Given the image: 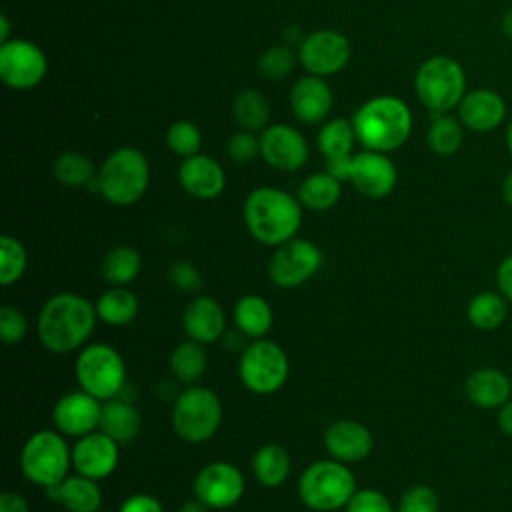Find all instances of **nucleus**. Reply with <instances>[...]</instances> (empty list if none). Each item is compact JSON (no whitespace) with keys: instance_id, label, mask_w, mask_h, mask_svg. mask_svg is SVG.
Returning a JSON list of instances; mask_svg holds the SVG:
<instances>
[{"instance_id":"a878e982","label":"nucleus","mask_w":512,"mask_h":512,"mask_svg":"<svg viewBox=\"0 0 512 512\" xmlns=\"http://www.w3.org/2000/svg\"><path fill=\"white\" fill-rule=\"evenodd\" d=\"M140 428H142V416L132 402L110 398L102 404L98 430L108 434L118 444L132 442L138 436Z\"/></svg>"},{"instance_id":"1a4fd4ad","label":"nucleus","mask_w":512,"mask_h":512,"mask_svg":"<svg viewBox=\"0 0 512 512\" xmlns=\"http://www.w3.org/2000/svg\"><path fill=\"white\" fill-rule=\"evenodd\" d=\"M74 372L80 388L102 402L116 398L126 384V366L122 356L104 342L82 348L76 358Z\"/></svg>"},{"instance_id":"72a5a7b5","label":"nucleus","mask_w":512,"mask_h":512,"mask_svg":"<svg viewBox=\"0 0 512 512\" xmlns=\"http://www.w3.org/2000/svg\"><path fill=\"white\" fill-rule=\"evenodd\" d=\"M316 142L326 160L352 156V148L356 142L354 124L346 118H334L320 128Z\"/></svg>"},{"instance_id":"f257e3e1","label":"nucleus","mask_w":512,"mask_h":512,"mask_svg":"<svg viewBox=\"0 0 512 512\" xmlns=\"http://www.w3.org/2000/svg\"><path fill=\"white\" fill-rule=\"evenodd\" d=\"M96 306L80 294L60 292L48 298L38 314L40 344L56 354L78 350L94 330Z\"/></svg>"},{"instance_id":"c756f323","label":"nucleus","mask_w":512,"mask_h":512,"mask_svg":"<svg viewBox=\"0 0 512 512\" xmlns=\"http://www.w3.org/2000/svg\"><path fill=\"white\" fill-rule=\"evenodd\" d=\"M252 472L262 486H280L290 474V456L278 444H264L252 456Z\"/></svg>"},{"instance_id":"2f4dec72","label":"nucleus","mask_w":512,"mask_h":512,"mask_svg":"<svg viewBox=\"0 0 512 512\" xmlns=\"http://www.w3.org/2000/svg\"><path fill=\"white\" fill-rule=\"evenodd\" d=\"M142 270L140 252L132 246H116L102 260V276L110 286H128Z\"/></svg>"},{"instance_id":"f3484780","label":"nucleus","mask_w":512,"mask_h":512,"mask_svg":"<svg viewBox=\"0 0 512 512\" xmlns=\"http://www.w3.org/2000/svg\"><path fill=\"white\" fill-rule=\"evenodd\" d=\"M118 446L120 444L102 430L80 436L72 448V466L82 476L102 480L110 476L118 466Z\"/></svg>"},{"instance_id":"79ce46f5","label":"nucleus","mask_w":512,"mask_h":512,"mask_svg":"<svg viewBox=\"0 0 512 512\" xmlns=\"http://www.w3.org/2000/svg\"><path fill=\"white\" fill-rule=\"evenodd\" d=\"M28 332V322L16 306L0 308V338L4 344H18Z\"/></svg>"},{"instance_id":"f704fd0d","label":"nucleus","mask_w":512,"mask_h":512,"mask_svg":"<svg viewBox=\"0 0 512 512\" xmlns=\"http://www.w3.org/2000/svg\"><path fill=\"white\" fill-rule=\"evenodd\" d=\"M234 118L244 130H264L270 118L268 100L258 90L238 92V96L234 98Z\"/></svg>"},{"instance_id":"cd10ccee","label":"nucleus","mask_w":512,"mask_h":512,"mask_svg":"<svg viewBox=\"0 0 512 512\" xmlns=\"http://www.w3.org/2000/svg\"><path fill=\"white\" fill-rule=\"evenodd\" d=\"M272 322V306L258 294H246L234 306V324L248 338H262L270 330Z\"/></svg>"},{"instance_id":"4be33fe9","label":"nucleus","mask_w":512,"mask_h":512,"mask_svg":"<svg viewBox=\"0 0 512 512\" xmlns=\"http://www.w3.org/2000/svg\"><path fill=\"white\" fill-rule=\"evenodd\" d=\"M290 108L300 122L318 124L332 110V90L322 76L298 78L290 90Z\"/></svg>"},{"instance_id":"20e7f679","label":"nucleus","mask_w":512,"mask_h":512,"mask_svg":"<svg viewBox=\"0 0 512 512\" xmlns=\"http://www.w3.org/2000/svg\"><path fill=\"white\" fill-rule=\"evenodd\" d=\"M150 182V166L146 156L132 148L122 146L114 150L96 174L98 192L114 206H130L138 202Z\"/></svg>"},{"instance_id":"c85d7f7f","label":"nucleus","mask_w":512,"mask_h":512,"mask_svg":"<svg viewBox=\"0 0 512 512\" xmlns=\"http://www.w3.org/2000/svg\"><path fill=\"white\" fill-rule=\"evenodd\" d=\"M340 194H342L340 180H336L328 172L310 174L308 178H304V182L298 188L300 204L314 212L330 210L332 206H336V202L340 200Z\"/></svg>"},{"instance_id":"6ab92c4d","label":"nucleus","mask_w":512,"mask_h":512,"mask_svg":"<svg viewBox=\"0 0 512 512\" xmlns=\"http://www.w3.org/2000/svg\"><path fill=\"white\" fill-rule=\"evenodd\" d=\"M506 118L504 98L490 88H476L464 94L458 104V120L472 132H492Z\"/></svg>"},{"instance_id":"f03ea898","label":"nucleus","mask_w":512,"mask_h":512,"mask_svg":"<svg viewBox=\"0 0 512 512\" xmlns=\"http://www.w3.org/2000/svg\"><path fill=\"white\" fill-rule=\"evenodd\" d=\"M244 222L252 238L266 246H280L296 236L302 224V204L280 188L262 186L244 202Z\"/></svg>"},{"instance_id":"c9c22d12","label":"nucleus","mask_w":512,"mask_h":512,"mask_svg":"<svg viewBox=\"0 0 512 512\" xmlns=\"http://www.w3.org/2000/svg\"><path fill=\"white\" fill-rule=\"evenodd\" d=\"M428 146L438 156H452L460 150L464 134H462V122L448 116V114H436L432 120L428 134H426Z\"/></svg>"},{"instance_id":"bb28decb","label":"nucleus","mask_w":512,"mask_h":512,"mask_svg":"<svg viewBox=\"0 0 512 512\" xmlns=\"http://www.w3.org/2000/svg\"><path fill=\"white\" fill-rule=\"evenodd\" d=\"M508 316V300L502 296V292L494 290H482L474 294L466 306V318L468 322L482 332L498 330Z\"/></svg>"},{"instance_id":"de8ad7c7","label":"nucleus","mask_w":512,"mask_h":512,"mask_svg":"<svg viewBox=\"0 0 512 512\" xmlns=\"http://www.w3.org/2000/svg\"><path fill=\"white\" fill-rule=\"evenodd\" d=\"M496 284H498V292H502V296L512 302V254H508L496 268Z\"/></svg>"},{"instance_id":"7c9ffc66","label":"nucleus","mask_w":512,"mask_h":512,"mask_svg":"<svg viewBox=\"0 0 512 512\" xmlns=\"http://www.w3.org/2000/svg\"><path fill=\"white\" fill-rule=\"evenodd\" d=\"M96 314L110 326H124L138 314V298L126 286H112L96 300Z\"/></svg>"},{"instance_id":"412c9836","label":"nucleus","mask_w":512,"mask_h":512,"mask_svg":"<svg viewBox=\"0 0 512 512\" xmlns=\"http://www.w3.org/2000/svg\"><path fill=\"white\" fill-rule=\"evenodd\" d=\"M178 180L182 188L198 200H212L220 196L226 186L222 166L214 158L204 154L184 158L178 168Z\"/></svg>"},{"instance_id":"a211bd4d","label":"nucleus","mask_w":512,"mask_h":512,"mask_svg":"<svg viewBox=\"0 0 512 512\" xmlns=\"http://www.w3.org/2000/svg\"><path fill=\"white\" fill-rule=\"evenodd\" d=\"M396 166L384 152L364 150L352 158L350 182L368 198H384L396 186Z\"/></svg>"},{"instance_id":"3c124183","label":"nucleus","mask_w":512,"mask_h":512,"mask_svg":"<svg viewBox=\"0 0 512 512\" xmlns=\"http://www.w3.org/2000/svg\"><path fill=\"white\" fill-rule=\"evenodd\" d=\"M496 422H498L500 432H504L506 436H512V398L498 408Z\"/></svg>"},{"instance_id":"c03bdc74","label":"nucleus","mask_w":512,"mask_h":512,"mask_svg":"<svg viewBox=\"0 0 512 512\" xmlns=\"http://www.w3.org/2000/svg\"><path fill=\"white\" fill-rule=\"evenodd\" d=\"M228 156L238 164H248L260 154V138H256L250 130H242L230 136L226 142Z\"/></svg>"},{"instance_id":"473e14b6","label":"nucleus","mask_w":512,"mask_h":512,"mask_svg":"<svg viewBox=\"0 0 512 512\" xmlns=\"http://www.w3.org/2000/svg\"><path fill=\"white\" fill-rule=\"evenodd\" d=\"M208 366V356L204 350V344L196 340H186L178 344L170 354V372L186 384L196 382L202 378Z\"/></svg>"},{"instance_id":"6e6d98bb","label":"nucleus","mask_w":512,"mask_h":512,"mask_svg":"<svg viewBox=\"0 0 512 512\" xmlns=\"http://www.w3.org/2000/svg\"><path fill=\"white\" fill-rule=\"evenodd\" d=\"M10 22H8V16L6 14H2L0 16V42L4 44V42H8L10 38Z\"/></svg>"},{"instance_id":"09e8293b","label":"nucleus","mask_w":512,"mask_h":512,"mask_svg":"<svg viewBox=\"0 0 512 512\" xmlns=\"http://www.w3.org/2000/svg\"><path fill=\"white\" fill-rule=\"evenodd\" d=\"M352 158L354 156H342V158H328L326 160V172L332 174L336 180H350L352 170Z\"/></svg>"},{"instance_id":"9b49d317","label":"nucleus","mask_w":512,"mask_h":512,"mask_svg":"<svg viewBox=\"0 0 512 512\" xmlns=\"http://www.w3.org/2000/svg\"><path fill=\"white\" fill-rule=\"evenodd\" d=\"M322 266L320 248L304 238H292L280 246L270 258V282L280 288H296L310 280Z\"/></svg>"},{"instance_id":"603ef678","label":"nucleus","mask_w":512,"mask_h":512,"mask_svg":"<svg viewBox=\"0 0 512 512\" xmlns=\"http://www.w3.org/2000/svg\"><path fill=\"white\" fill-rule=\"evenodd\" d=\"M210 508L206 506V504H202L198 498H194V500H186L182 506H180V510L178 512H208Z\"/></svg>"},{"instance_id":"9d476101","label":"nucleus","mask_w":512,"mask_h":512,"mask_svg":"<svg viewBox=\"0 0 512 512\" xmlns=\"http://www.w3.org/2000/svg\"><path fill=\"white\" fill-rule=\"evenodd\" d=\"M288 356L272 340H254L240 356L238 372L242 384L254 394H272L280 390L288 378Z\"/></svg>"},{"instance_id":"ddd939ff","label":"nucleus","mask_w":512,"mask_h":512,"mask_svg":"<svg viewBox=\"0 0 512 512\" xmlns=\"http://www.w3.org/2000/svg\"><path fill=\"white\" fill-rule=\"evenodd\" d=\"M352 48L344 34L324 28L314 30L300 40L298 60L314 76H330L340 72L350 60Z\"/></svg>"},{"instance_id":"b1692460","label":"nucleus","mask_w":512,"mask_h":512,"mask_svg":"<svg viewBox=\"0 0 512 512\" xmlns=\"http://www.w3.org/2000/svg\"><path fill=\"white\" fill-rule=\"evenodd\" d=\"M184 332L190 340L200 344L216 342L226 328V318L222 306L210 296H196L188 302L182 316Z\"/></svg>"},{"instance_id":"5701e85b","label":"nucleus","mask_w":512,"mask_h":512,"mask_svg":"<svg viewBox=\"0 0 512 512\" xmlns=\"http://www.w3.org/2000/svg\"><path fill=\"white\" fill-rule=\"evenodd\" d=\"M464 392L474 406L482 410H498L504 402L512 398V376L492 366L476 368L468 374L464 382Z\"/></svg>"},{"instance_id":"0eeeda50","label":"nucleus","mask_w":512,"mask_h":512,"mask_svg":"<svg viewBox=\"0 0 512 512\" xmlns=\"http://www.w3.org/2000/svg\"><path fill=\"white\" fill-rule=\"evenodd\" d=\"M70 464L72 452L60 432L38 430L22 446L20 468L30 482L42 488L58 486L68 476Z\"/></svg>"},{"instance_id":"49530a36","label":"nucleus","mask_w":512,"mask_h":512,"mask_svg":"<svg viewBox=\"0 0 512 512\" xmlns=\"http://www.w3.org/2000/svg\"><path fill=\"white\" fill-rule=\"evenodd\" d=\"M118 512H162V504L150 494H132L120 504Z\"/></svg>"},{"instance_id":"6e6552de","label":"nucleus","mask_w":512,"mask_h":512,"mask_svg":"<svg viewBox=\"0 0 512 512\" xmlns=\"http://www.w3.org/2000/svg\"><path fill=\"white\" fill-rule=\"evenodd\" d=\"M222 422V402L210 388L190 386L174 402L172 428L190 444L206 442Z\"/></svg>"},{"instance_id":"aec40b11","label":"nucleus","mask_w":512,"mask_h":512,"mask_svg":"<svg viewBox=\"0 0 512 512\" xmlns=\"http://www.w3.org/2000/svg\"><path fill=\"white\" fill-rule=\"evenodd\" d=\"M324 446L328 454L344 464L364 460L374 446L372 432L358 420L332 422L324 434Z\"/></svg>"},{"instance_id":"e433bc0d","label":"nucleus","mask_w":512,"mask_h":512,"mask_svg":"<svg viewBox=\"0 0 512 512\" xmlns=\"http://www.w3.org/2000/svg\"><path fill=\"white\" fill-rule=\"evenodd\" d=\"M52 172L60 184L70 186V188L88 186L96 178L94 164L90 162L88 156H84L80 152H62L54 160Z\"/></svg>"},{"instance_id":"423d86ee","label":"nucleus","mask_w":512,"mask_h":512,"mask_svg":"<svg viewBox=\"0 0 512 512\" xmlns=\"http://www.w3.org/2000/svg\"><path fill=\"white\" fill-rule=\"evenodd\" d=\"M418 100L434 114L458 108L466 94V74L450 56H432L420 64L414 78Z\"/></svg>"},{"instance_id":"39448f33","label":"nucleus","mask_w":512,"mask_h":512,"mask_svg":"<svg viewBox=\"0 0 512 512\" xmlns=\"http://www.w3.org/2000/svg\"><path fill=\"white\" fill-rule=\"evenodd\" d=\"M354 492V474L344 462L334 458L312 462L298 480V496L302 504L316 512H334L346 508Z\"/></svg>"},{"instance_id":"7ed1b4c3","label":"nucleus","mask_w":512,"mask_h":512,"mask_svg":"<svg viewBox=\"0 0 512 512\" xmlns=\"http://www.w3.org/2000/svg\"><path fill=\"white\" fill-rule=\"evenodd\" d=\"M356 140L374 152L398 150L410 136L412 114L410 108L396 96H376L364 102L354 118Z\"/></svg>"},{"instance_id":"4c0bfd02","label":"nucleus","mask_w":512,"mask_h":512,"mask_svg":"<svg viewBox=\"0 0 512 512\" xmlns=\"http://www.w3.org/2000/svg\"><path fill=\"white\" fill-rule=\"evenodd\" d=\"M26 264H28V254L24 244L14 236L4 234L0 238V284L2 286L16 284L22 278Z\"/></svg>"},{"instance_id":"dca6fc26","label":"nucleus","mask_w":512,"mask_h":512,"mask_svg":"<svg viewBox=\"0 0 512 512\" xmlns=\"http://www.w3.org/2000/svg\"><path fill=\"white\" fill-rule=\"evenodd\" d=\"M102 400L84 392H68L52 408V422L56 430L64 436H86L100 426Z\"/></svg>"},{"instance_id":"2eb2a0df","label":"nucleus","mask_w":512,"mask_h":512,"mask_svg":"<svg viewBox=\"0 0 512 512\" xmlns=\"http://www.w3.org/2000/svg\"><path fill=\"white\" fill-rule=\"evenodd\" d=\"M260 156L276 170L294 172L308 160V142L296 128L272 124L262 130Z\"/></svg>"},{"instance_id":"4d7b16f0","label":"nucleus","mask_w":512,"mask_h":512,"mask_svg":"<svg viewBox=\"0 0 512 512\" xmlns=\"http://www.w3.org/2000/svg\"><path fill=\"white\" fill-rule=\"evenodd\" d=\"M506 146H508V152H510V156H512V122H510L508 128H506Z\"/></svg>"},{"instance_id":"393cba45","label":"nucleus","mask_w":512,"mask_h":512,"mask_svg":"<svg viewBox=\"0 0 512 512\" xmlns=\"http://www.w3.org/2000/svg\"><path fill=\"white\" fill-rule=\"evenodd\" d=\"M68 512H98L102 504V492L98 480L82 474L66 476L58 486L46 488Z\"/></svg>"},{"instance_id":"8fccbe9b","label":"nucleus","mask_w":512,"mask_h":512,"mask_svg":"<svg viewBox=\"0 0 512 512\" xmlns=\"http://www.w3.org/2000/svg\"><path fill=\"white\" fill-rule=\"evenodd\" d=\"M0 512H30V506L24 496L8 490L0 496Z\"/></svg>"},{"instance_id":"ea45409f","label":"nucleus","mask_w":512,"mask_h":512,"mask_svg":"<svg viewBox=\"0 0 512 512\" xmlns=\"http://www.w3.org/2000/svg\"><path fill=\"white\" fill-rule=\"evenodd\" d=\"M296 60H298V56L292 52V48L272 46L260 56L258 70L268 80H282L294 70Z\"/></svg>"},{"instance_id":"a18cd8bd","label":"nucleus","mask_w":512,"mask_h":512,"mask_svg":"<svg viewBox=\"0 0 512 512\" xmlns=\"http://www.w3.org/2000/svg\"><path fill=\"white\" fill-rule=\"evenodd\" d=\"M168 280L174 288L186 292V294H196L202 288V274L200 270L186 260H178L168 268Z\"/></svg>"},{"instance_id":"f8f14e48","label":"nucleus","mask_w":512,"mask_h":512,"mask_svg":"<svg viewBox=\"0 0 512 512\" xmlns=\"http://www.w3.org/2000/svg\"><path fill=\"white\" fill-rule=\"evenodd\" d=\"M48 70L44 52L30 40L12 38L0 46V78L14 90H28L42 82Z\"/></svg>"},{"instance_id":"4468645a","label":"nucleus","mask_w":512,"mask_h":512,"mask_svg":"<svg viewBox=\"0 0 512 512\" xmlns=\"http://www.w3.org/2000/svg\"><path fill=\"white\" fill-rule=\"evenodd\" d=\"M194 494L210 510L230 508L244 494V476L230 462H210L196 474Z\"/></svg>"},{"instance_id":"a19ab883","label":"nucleus","mask_w":512,"mask_h":512,"mask_svg":"<svg viewBox=\"0 0 512 512\" xmlns=\"http://www.w3.org/2000/svg\"><path fill=\"white\" fill-rule=\"evenodd\" d=\"M398 512H440L438 494L426 484H414L402 494Z\"/></svg>"},{"instance_id":"5fc2aeb1","label":"nucleus","mask_w":512,"mask_h":512,"mask_svg":"<svg viewBox=\"0 0 512 512\" xmlns=\"http://www.w3.org/2000/svg\"><path fill=\"white\" fill-rule=\"evenodd\" d=\"M500 26H502V32H504V36L512 38V6H510L506 12H504Z\"/></svg>"},{"instance_id":"58836bf2","label":"nucleus","mask_w":512,"mask_h":512,"mask_svg":"<svg viewBox=\"0 0 512 512\" xmlns=\"http://www.w3.org/2000/svg\"><path fill=\"white\" fill-rule=\"evenodd\" d=\"M166 144L174 154L188 158V156L198 154L200 144H202V134L196 124H192L188 120H178V122L170 124L168 132H166Z\"/></svg>"},{"instance_id":"864d4df0","label":"nucleus","mask_w":512,"mask_h":512,"mask_svg":"<svg viewBox=\"0 0 512 512\" xmlns=\"http://www.w3.org/2000/svg\"><path fill=\"white\" fill-rule=\"evenodd\" d=\"M502 200L512 206V172L506 174L504 182H502Z\"/></svg>"},{"instance_id":"37998d69","label":"nucleus","mask_w":512,"mask_h":512,"mask_svg":"<svg viewBox=\"0 0 512 512\" xmlns=\"http://www.w3.org/2000/svg\"><path fill=\"white\" fill-rule=\"evenodd\" d=\"M346 512H394L392 502L376 488L356 490L350 502L346 504Z\"/></svg>"}]
</instances>
